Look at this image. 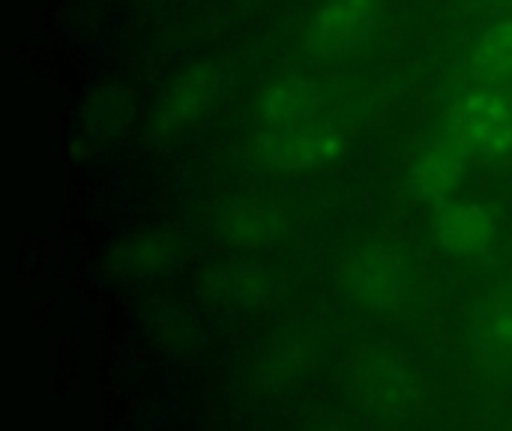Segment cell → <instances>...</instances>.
Wrapping results in <instances>:
<instances>
[{
	"label": "cell",
	"instance_id": "9",
	"mask_svg": "<svg viewBox=\"0 0 512 431\" xmlns=\"http://www.w3.org/2000/svg\"><path fill=\"white\" fill-rule=\"evenodd\" d=\"M492 339L501 342V345H512V297L501 306V312L495 315L492 327H489Z\"/></svg>",
	"mask_w": 512,
	"mask_h": 431
},
{
	"label": "cell",
	"instance_id": "1",
	"mask_svg": "<svg viewBox=\"0 0 512 431\" xmlns=\"http://www.w3.org/2000/svg\"><path fill=\"white\" fill-rule=\"evenodd\" d=\"M453 129L462 144L480 150L483 156L512 153V111L495 93H465L453 105Z\"/></svg>",
	"mask_w": 512,
	"mask_h": 431
},
{
	"label": "cell",
	"instance_id": "4",
	"mask_svg": "<svg viewBox=\"0 0 512 431\" xmlns=\"http://www.w3.org/2000/svg\"><path fill=\"white\" fill-rule=\"evenodd\" d=\"M321 102V87L309 78H282L267 84L252 102V120L264 132L306 123Z\"/></svg>",
	"mask_w": 512,
	"mask_h": 431
},
{
	"label": "cell",
	"instance_id": "6",
	"mask_svg": "<svg viewBox=\"0 0 512 431\" xmlns=\"http://www.w3.org/2000/svg\"><path fill=\"white\" fill-rule=\"evenodd\" d=\"M378 0H333L327 3L306 30V51L309 54H333L348 45L360 27L369 21Z\"/></svg>",
	"mask_w": 512,
	"mask_h": 431
},
{
	"label": "cell",
	"instance_id": "2",
	"mask_svg": "<svg viewBox=\"0 0 512 431\" xmlns=\"http://www.w3.org/2000/svg\"><path fill=\"white\" fill-rule=\"evenodd\" d=\"M345 150V141L324 126H288L276 132H264L258 141L261 159L276 168H318L333 162Z\"/></svg>",
	"mask_w": 512,
	"mask_h": 431
},
{
	"label": "cell",
	"instance_id": "3",
	"mask_svg": "<svg viewBox=\"0 0 512 431\" xmlns=\"http://www.w3.org/2000/svg\"><path fill=\"white\" fill-rule=\"evenodd\" d=\"M216 96H219V72L204 63L186 66L168 84V90L159 102V111H156V126L165 132L186 129L210 111Z\"/></svg>",
	"mask_w": 512,
	"mask_h": 431
},
{
	"label": "cell",
	"instance_id": "7",
	"mask_svg": "<svg viewBox=\"0 0 512 431\" xmlns=\"http://www.w3.org/2000/svg\"><path fill=\"white\" fill-rule=\"evenodd\" d=\"M462 168H465V144L459 138L438 141L429 150H423V156L414 162L411 186L423 198H441L462 177Z\"/></svg>",
	"mask_w": 512,
	"mask_h": 431
},
{
	"label": "cell",
	"instance_id": "5",
	"mask_svg": "<svg viewBox=\"0 0 512 431\" xmlns=\"http://www.w3.org/2000/svg\"><path fill=\"white\" fill-rule=\"evenodd\" d=\"M435 234L450 255L477 258L492 246V219L477 204H441L435 213Z\"/></svg>",
	"mask_w": 512,
	"mask_h": 431
},
{
	"label": "cell",
	"instance_id": "8",
	"mask_svg": "<svg viewBox=\"0 0 512 431\" xmlns=\"http://www.w3.org/2000/svg\"><path fill=\"white\" fill-rule=\"evenodd\" d=\"M512 72V21H501L480 39L471 57V75L477 81H498Z\"/></svg>",
	"mask_w": 512,
	"mask_h": 431
}]
</instances>
